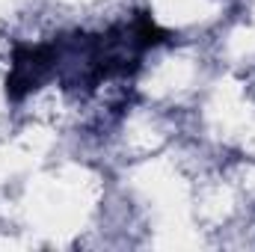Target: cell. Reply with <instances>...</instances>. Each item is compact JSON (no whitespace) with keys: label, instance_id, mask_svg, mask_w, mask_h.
Instances as JSON below:
<instances>
[{"label":"cell","instance_id":"1","mask_svg":"<svg viewBox=\"0 0 255 252\" xmlns=\"http://www.w3.org/2000/svg\"><path fill=\"white\" fill-rule=\"evenodd\" d=\"M60 65V45H15L12 68L6 77V95L21 101L27 92L42 86Z\"/></svg>","mask_w":255,"mask_h":252}]
</instances>
